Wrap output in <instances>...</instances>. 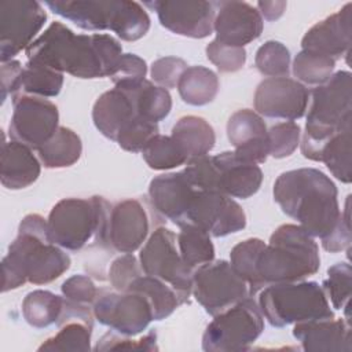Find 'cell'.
<instances>
[{
    "instance_id": "1",
    "label": "cell",
    "mask_w": 352,
    "mask_h": 352,
    "mask_svg": "<svg viewBox=\"0 0 352 352\" xmlns=\"http://www.w3.org/2000/svg\"><path fill=\"white\" fill-rule=\"evenodd\" d=\"M29 63L78 78L110 77L121 56V44L110 34H74L62 22H52L28 48Z\"/></svg>"
},
{
    "instance_id": "2",
    "label": "cell",
    "mask_w": 352,
    "mask_h": 352,
    "mask_svg": "<svg viewBox=\"0 0 352 352\" xmlns=\"http://www.w3.org/2000/svg\"><path fill=\"white\" fill-rule=\"evenodd\" d=\"M333 180L315 168L283 172L274 183V199L312 238H329L342 220Z\"/></svg>"
},
{
    "instance_id": "3",
    "label": "cell",
    "mask_w": 352,
    "mask_h": 352,
    "mask_svg": "<svg viewBox=\"0 0 352 352\" xmlns=\"http://www.w3.org/2000/svg\"><path fill=\"white\" fill-rule=\"evenodd\" d=\"M70 267V257L48 238L47 220L28 214L19 224L18 235L1 261L3 292L30 282L45 285L58 279Z\"/></svg>"
},
{
    "instance_id": "4",
    "label": "cell",
    "mask_w": 352,
    "mask_h": 352,
    "mask_svg": "<svg viewBox=\"0 0 352 352\" xmlns=\"http://www.w3.org/2000/svg\"><path fill=\"white\" fill-rule=\"evenodd\" d=\"M319 267L316 242L296 224L278 227L257 260V274L264 286L302 280L316 274Z\"/></svg>"
},
{
    "instance_id": "5",
    "label": "cell",
    "mask_w": 352,
    "mask_h": 352,
    "mask_svg": "<svg viewBox=\"0 0 352 352\" xmlns=\"http://www.w3.org/2000/svg\"><path fill=\"white\" fill-rule=\"evenodd\" d=\"M45 6L84 30H111L125 41H136L150 29V18L136 1L54 0Z\"/></svg>"
},
{
    "instance_id": "6",
    "label": "cell",
    "mask_w": 352,
    "mask_h": 352,
    "mask_svg": "<svg viewBox=\"0 0 352 352\" xmlns=\"http://www.w3.org/2000/svg\"><path fill=\"white\" fill-rule=\"evenodd\" d=\"M110 209L111 205L98 195L60 199L47 219L48 238L67 250H80L91 238L106 243Z\"/></svg>"
},
{
    "instance_id": "7",
    "label": "cell",
    "mask_w": 352,
    "mask_h": 352,
    "mask_svg": "<svg viewBox=\"0 0 352 352\" xmlns=\"http://www.w3.org/2000/svg\"><path fill=\"white\" fill-rule=\"evenodd\" d=\"M351 73L340 70L311 92L312 100L301 140V153L305 158L311 160L324 140L351 125Z\"/></svg>"
},
{
    "instance_id": "8",
    "label": "cell",
    "mask_w": 352,
    "mask_h": 352,
    "mask_svg": "<svg viewBox=\"0 0 352 352\" xmlns=\"http://www.w3.org/2000/svg\"><path fill=\"white\" fill-rule=\"evenodd\" d=\"M258 308L274 327L334 318L329 300L316 282L298 280L268 285L261 289Z\"/></svg>"
},
{
    "instance_id": "9",
    "label": "cell",
    "mask_w": 352,
    "mask_h": 352,
    "mask_svg": "<svg viewBox=\"0 0 352 352\" xmlns=\"http://www.w3.org/2000/svg\"><path fill=\"white\" fill-rule=\"evenodd\" d=\"M264 330V316L258 304L249 296L228 309L214 315L202 336V349L206 352H241Z\"/></svg>"
},
{
    "instance_id": "10",
    "label": "cell",
    "mask_w": 352,
    "mask_h": 352,
    "mask_svg": "<svg viewBox=\"0 0 352 352\" xmlns=\"http://www.w3.org/2000/svg\"><path fill=\"white\" fill-rule=\"evenodd\" d=\"M176 245L175 232L158 227L142 248L139 261L144 274L161 279L176 292L182 305L192 290V270L184 264Z\"/></svg>"
},
{
    "instance_id": "11",
    "label": "cell",
    "mask_w": 352,
    "mask_h": 352,
    "mask_svg": "<svg viewBox=\"0 0 352 352\" xmlns=\"http://www.w3.org/2000/svg\"><path fill=\"white\" fill-rule=\"evenodd\" d=\"M191 293L212 316L250 296L246 280L226 260H212L197 267L192 271Z\"/></svg>"
},
{
    "instance_id": "12",
    "label": "cell",
    "mask_w": 352,
    "mask_h": 352,
    "mask_svg": "<svg viewBox=\"0 0 352 352\" xmlns=\"http://www.w3.org/2000/svg\"><path fill=\"white\" fill-rule=\"evenodd\" d=\"M92 311L99 323L126 337L139 336L154 320L150 301L138 292H99Z\"/></svg>"
},
{
    "instance_id": "13",
    "label": "cell",
    "mask_w": 352,
    "mask_h": 352,
    "mask_svg": "<svg viewBox=\"0 0 352 352\" xmlns=\"http://www.w3.org/2000/svg\"><path fill=\"white\" fill-rule=\"evenodd\" d=\"M47 14L34 0L0 1V59L12 60L44 26Z\"/></svg>"
},
{
    "instance_id": "14",
    "label": "cell",
    "mask_w": 352,
    "mask_h": 352,
    "mask_svg": "<svg viewBox=\"0 0 352 352\" xmlns=\"http://www.w3.org/2000/svg\"><path fill=\"white\" fill-rule=\"evenodd\" d=\"M12 117L10 122V138L37 150L56 132L59 113L51 100L18 94L12 96Z\"/></svg>"
},
{
    "instance_id": "15",
    "label": "cell",
    "mask_w": 352,
    "mask_h": 352,
    "mask_svg": "<svg viewBox=\"0 0 352 352\" xmlns=\"http://www.w3.org/2000/svg\"><path fill=\"white\" fill-rule=\"evenodd\" d=\"M184 224L197 226L219 238L245 228L246 216L241 205L231 197L197 188Z\"/></svg>"
},
{
    "instance_id": "16",
    "label": "cell",
    "mask_w": 352,
    "mask_h": 352,
    "mask_svg": "<svg viewBox=\"0 0 352 352\" xmlns=\"http://www.w3.org/2000/svg\"><path fill=\"white\" fill-rule=\"evenodd\" d=\"M155 11L160 23L172 33L204 38L212 34L216 10L213 3L204 0H155L146 1Z\"/></svg>"
},
{
    "instance_id": "17",
    "label": "cell",
    "mask_w": 352,
    "mask_h": 352,
    "mask_svg": "<svg viewBox=\"0 0 352 352\" xmlns=\"http://www.w3.org/2000/svg\"><path fill=\"white\" fill-rule=\"evenodd\" d=\"M309 92L297 80L270 77L263 80L254 92L256 113L268 118L294 121L305 114Z\"/></svg>"
},
{
    "instance_id": "18",
    "label": "cell",
    "mask_w": 352,
    "mask_h": 352,
    "mask_svg": "<svg viewBox=\"0 0 352 352\" xmlns=\"http://www.w3.org/2000/svg\"><path fill=\"white\" fill-rule=\"evenodd\" d=\"M213 30L219 43L241 47L256 40L263 32V18L256 7L245 1H214Z\"/></svg>"
},
{
    "instance_id": "19",
    "label": "cell",
    "mask_w": 352,
    "mask_h": 352,
    "mask_svg": "<svg viewBox=\"0 0 352 352\" xmlns=\"http://www.w3.org/2000/svg\"><path fill=\"white\" fill-rule=\"evenodd\" d=\"M148 234V219L138 199H124L110 209L106 243L120 253L138 250Z\"/></svg>"
},
{
    "instance_id": "20",
    "label": "cell",
    "mask_w": 352,
    "mask_h": 352,
    "mask_svg": "<svg viewBox=\"0 0 352 352\" xmlns=\"http://www.w3.org/2000/svg\"><path fill=\"white\" fill-rule=\"evenodd\" d=\"M352 4L346 3L340 11L314 25L302 37V51L329 56L334 60L349 54Z\"/></svg>"
},
{
    "instance_id": "21",
    "label": "cell",
    "mask_w": 352,
    "mask_h": 352,
    "mask_svg": "<svg viewBox=\"0 0 352 352\" xmlns=\"http://www.w3.org/2000/svg\"><path fill=\"white\" fill-rule=\"evenodd\" d=\"M227 136L234 153L249 162L263 164L270 155L268 129L260 114L249 109L235 111L227 122Z\"/></svg>"
},
{
    "instance_id": "22",
    "label": "cell",
    "mask_w": 352,
    "mask_h": 352,
    "mask_svg": "<svg viewBox=\"0 0 352 352\" xmlns=\"http://www.w3.org/2000/svg\"><path fill=\"white\" fill-rule=\"evenodd\" d=\"M197 188L184 172L165 173L154 177L148 186L151 206L165 219L182 227Z\"/></svg>"
},
{
    "instance_id": "23",
    "label": "cell",
    "mask_w": 352,
    "mask_h": 352,
    "mask_svg": "<svg viewBox=\"0 0 352 352\" xmlns=\"http://www.w3.org/2000/svg\"><path fill=\"white\" fill-rule=\"evenodd\" d=\"M94 311L88 304H80L65 298L63 309L58 320V333L45 340L38 351H89L94 326Z\"/></svg>"
},
{
    "instance_id": "24",
    "label": "cell",
    "mask_w": 352,
    "mask_h": 352,
    "mask_svg": "<svg viewBox=\"0 0 352 352\" xmlns=\"http://www.w3.org/2000/svg\"><path fill=\"white\" fill-rule=\"evenodd\" d=\"M216 169L217 192L231 198H249L256 194L263 182L257 164L239 158L234 151H223L212 157Z\"/></svg>"
},
{
    "instance_id": "25",
    "label": "cell",
    "mask_w": 352,
    "mask_h": 352,
    "mask_svg": "<svg viewBox=\"0 0 352 352\" xmlns=\"http://www.w3.org/2000/svg\"><path fill=\"white\" fill-rule=\"evenodd\" d=\"M293 336L304 351L351 352V324L348 319H318L296 323Z\"/></svg>"
},
{
    "instance_id": "26",
    "label": "cell",
    "mask_w": 352,
    "mask_h": 352,
    "mask_svg": "<svg viewBox=\"0 0 352 352\" xmlns=\"http://www.w3.org/2000/svg\"><path fill=\"white\" fill-rule=\"evenodd\" d=\"M138 116L131 89L117 87L102 94L92 109V120L96 129L114 142L121 129Z\"/></svg>"
},
{
    "instance_id": "27",
    "label": "cell",
    "mask_w": 352,
    "mask_h": 352,
    "mask_svg": "<svg viewBox=\"0 0 352 352\" xmlns=\"http://www.w3.org/2000/svg\"><path fill=\"white\" fill-rule=\"evenodd\" d=\"M40 170V162L29 146L12 139L3 142L0 180L6 188L21 190L33 184Z\"/></svg>"
},
{
    "instance_id": "28",
    "label": "cell",
    "mask_w": 352,
    "mask_h": 352,
    "mask_svg": "<svg viewBox=\"0 0 352 352\" xmlns=\"http://www.w3.org/2000/svg\"><path fill=\"white\" fill-rule=\"evenodd\" d=\"M170 136L182 146L188 160L206 155L214 147L216 142L212 125L205 118L197 116L179 118L172 128Z\"/></svg>"
},
{
    "instance_id": "29",
    "label": "cell",
    "mask_w": 352,
    "mask_h": 352,
    "mask_svg": "<svg viewBox=\"0 0 352 352\" xmlns=\"http://www.w3.org/2000/svg\"><path fill=\"white\" fill-rule=\"evenodd\" d=\"M311 160L323 162L340 182L351 183V125L344 126L324 140Z\"/></svg>"
},
{
    "instance_id": "30",
    "label": "cell",
    "mask_w": 352,
    "mask_h": 352,
    "mask_svg": "<svg viewBox=\"0 0 352 352\" xmlns=\"http://www.w3.org/2000/svg\"><path fill=\"white\" fill-rule=\"evenodd\" d=\"M36 151L40 162L45 168H66L78 161L82 144L80 136L74 131L59 126L52 138L41 144Z\"/></svg>"
},
{
    "instance_id": "31",
    "label": "cell",
    "mask_w": 352,
    "mask_h": 352,
    "mask_svg": "<svg viewBox=\"0 0 352 352\" xmlns=\"http://www.w3.org/2000/svg\"><path fill=\"white\" fill-rule=\"evenodd\" d=\"M177 91L187 104H208L216 98L219 91L217 74L204 66H190L180 76Z\"/></svg>"
},
{
    "instance_id": "32",
    "label": "cell",
    "mask_w": 352,
    "mask_h": 352,
    "mask_svg": "<svg viewBox=\"0 0 352 352\" xmlns=\"http://www.w3.org/2000/svg\"><path fill=\"white\" fill-rule=\"evenodd\" d=\"M125 292L143 294L151 304L154 320L165 319L180 305L176 292L168 283L144 272L133 279Z\"/></svg>"
},
{
    "instance_id": "33",
    "label": "cell",
    "mask_w": 352,
    "mask_h": 352,
    "mask_svg": "<svg viewBox=\"0 0 352 352\" xmlns=\"http://www.w3.org/2000/svg\"><path fill=\"white\" fill-rule=\"evenodd\" d=\"M65 297L56 296L48 290H33L26 294L22 302V315L34 329H44L58 323Z\"/></svg>"
},
{
    "instance_id": "34",
    "label": "cell",
    "mask_w": 352,
    "mask_h": 352,
    "mask_svg": "<svg viewBox=\"0 0 352 352\" xmlns=\"http://www.w3.org/2000/svg\"><path fill=\"white\" fill-rule=\"evenodd\" d=\"M62 85L63 73L28 62L21 72L14 95L26 94L41 98H51L60 92Z\"/></svg>"
},
{
    "instance_id": "35",
    "label": "cell",
    "mask_w": 352,
    "mask_h": 352,
    "mask_svg": "<svg viewBox=\"0 0 352 352\" xmlns=\"http://www.w3.org/2000/svg\"><path fill=\"white\" fill-rule=\"evenodd\" d=\"M264 246V241L249 238L235 245L230 253V264L235 272L246 280L252 297L265 287L257 274V260Z\"/></svg>"
},
{
    "instance_id": "36",
    "label": "cell",
    "mask_w": 352,
    "mask_h": 352,
    "mask_svg": "<svg viewBox=\"0 0 352 352\" xmlns=\"http://www.w3.org/2000/svg\"><path fill=\"white\" fill-rule=\"evenodd\" d=\"M177 246L184 264L191 270L214 258V246L210 235L197 226L184 224L180 227Z\"/></svg>"
},
{
    "instance_id": "37",
    "label": "cell",
    "mask_w": 352,
    "mask_h": 352,
    "mask_svg": "<svg viewBox=\"0 0 352 352\" xmlns=\"http://www.w3.org/2000/svg\"><path fill=\"white\" fill-rule=\"evenodd\" d=\"M124 89H131L136 110L143 118L158 124V121L164 120L170 113L172 98L168 89L154 85L148 80H144L138 87Z\"/></svg>"
},
{
    "instance_id": "38",
    "label": "cell",
    "mask_w": 352,
    "mask_h": 352,
    "mask_svg": "<svg viewBox=\"0 0 352 352\" xmlns=\"http://www.w3.org/2000/svg\"><path fill=\"white\" fill-rule=\"evenodd\" d=\"M146 164L155 170H166L184 165L188 161L182 146L172 138L155 135L142 150Z\"/></svg>"
},
{
    "instance_id": "39",
    "label": "cell",
    "mask_w": 352,
    "mask_h": 352,
    "mask_svg": "<svg viewBox=\"0 0 352 352\" xmlns=\"http://www.w3.org/2000/svg\"><path fill=\"white\" fill-rule=\"evenodd\" d=\"M336 66V60L309 51H300L293 60L294 77L309 85H322L331 76Z\"/></svg>"
},
{
    "instance_id": "40",
    "label": "cell",
    "mask_w": 352,
    "mask_h": 352,
    "mask_svg": "<svg viewBox=\"0 0 352 352\" xmlns=\"http://www.w3.org/2000/svg\"><path fill=\"white\" fill-rule=\"evenodd\" d=\"M323 292L330 298L333 308L345 309L349 319V298L352 289V268L348 263H337L327 270V278L323 280Z\"/></svg>"
},
{
    "instance_id": "41",
    "label": "cell",
    "mask_w": 352,
    "mask_h": 352,
    "mask_svg": "<svg viewBox=\"0 0 352 352\" xmlns=\"http://www.w3.org/2000/svg\"><path fill=\"white\" fill-rule=\"evenodd\" d=\"M254 65L267 77H286L290 67V52L279 41H265L256 52Z\"/></svg>"
},
{
    "instance_id": "42",
    "label": "cell",
    "mask_w": 352,
    "mask_h": 352,
    "mask_svg": "<svg viewBox=\"0 0 352 352\" xmlns=\"http://www.w3.org/2000/svg\"><path fill=\"white\" fill-rule=\"evenodd\" d=\"M158 135V124L138 116L121 129L116 142L121 148L131 153H142L144 146Z\"/></svg>"
},
{
    "instance_id": "43",
    "label": "cell",
    "mask_w": 352,
    "mask_h": 352,
    "mask_svg": "<svg viewBox=\"0 0 352 352\" xmlns=\"http://www.w3.org/2000/svg\"><path fill=\"white\" fill-rule=\"evenodd\" d=\"M300 126L294 121H285L272 125L268 129L270 155L274 158L292 155L300 143Z\"/></svg>"
},
{
    "instance_id": "44",
    "label": "cell",
    "mask_w": 352,
    "mask_h": 352,
    "mask_svg": "<svg viewBox=\"0 0 352 352\" xmlns=\"http://www.w3.org/2000/svg\"><path fill=\"white\" fill-rule=\"evenodd\" d=\"M146 73L147 66L140 56L135 54H122L110 78L117 88H133L146 80Z\"/></svg>"
},
{
    "instance_id": "45",
    "label": "cell",
    "mask_w": 352,
    "mask_h": 352,
    "mask_svg": "<svg viewBox=\"0 0 352 352\" xmlns=\"http://www.w3.org/2000/svg\"><path fill=\"white\" fill-rule=\"evenodd\" d=\"M208 59L223 73H234L243 67L246 51L241 47H231L213 40L206 47Z\"/></svg>"
},
{
    "instance_id": "46",
    "label": "cell",
    "mask_w": 352,
    "mask_h": 352,
    "mask_svg": "<svg viewBox=\"0 0 352 352\" xmlns=\"http://www.w3.org/2000/svg\"><path fill=\"white\" fill-rule=\"evenodd\" d=\"M143 274L140 263L132 253L117 257L109 270V280L117 292H125L131 282Z\"/></svg>"
},
{
    "instance_id": "47",
    "label": "cell",
    "mask_w": 352,
    "mask_h": 352,
    "mask_svg": "<svg viewBox=\"0 0 352 352\" xmlns=\"http://www.w3.org/2000/svg\"><path fill=\"white\" fill-rule=\"evenodd\" d=\"M187 69L186 60L176 56H164L153 62L151 65V78L158 87L165 89L177 87L180 76Z\"/></svg>"
},
{
    "instance_id": "48",
    "label": "cell",
    "mask_w": 352,
    "mask_h": 352,
    "mask_svg": "<svg viewBox=\"0 0 352 352\" xmlns=\"http://www.w3.org/2000/svg\"><path fill=\"white\" fill-rule=\"evenodd\" d=\"M157 334L154 331L146 334L140 340H132V337H126L118 334L116 331L106 333L94 348L95 351H109V349H138V351H154L157 348Z\"/></svg>"
},
{
    "instance_id": "49",
    "label": "cell",
    "mask_w": 352,
    "mask_h": 352,
    "mask_svg": "<svg viewBox=\"0 0 352 352\" xmlns=\"http://www.w3.org/2000/svg\"><path fill=\"white\" fill-rule=\"evenodd\" d=\"M60 290L65 298L74 302H80V304H88V305L94 304L99 293V290L96 289L91 278L85 275H73L67 278L62 283Z\"/></svg>"
},
{
    "instance_id": "50",
    "label": "cell",
    "mask_w": 352,
    "mask_h": 352,
    "mask_svg": "<svg viewBox=\"0 0 352 352\" xmlns=\"http://www.w3.org/2000/svg\"><path fill=\"white\" fill-rule=\"evenodd\" d=\"M349 245H351V221H349V208L346 201V206L342 213V220L340 226L329 238L322 241V246L327 252L337 253L349 248Z\"/></svg>"
},
{
    "instance_id": "51",
    "label": "cell",
    "mask_w": 352,
    "mask_h": 352,
    "mask_svg": "<svg viewBox=\"0 0 352 352\" xmlns=\"http://www.w3.org/2000/svg\"><path fill=\"white\" fill-rule=\"evenodd\" d=\"M21 62L8 60L1 63V100L4 102L8 95H14L18 78L22 72Z\"/></svg>"
},
{
    "instance_id": "52",
    "label": "cell",
    "mask_w": 352,
    "mask_h": 352,
    "mask_svg": "<svg viewBox=\"0 0 352 352\" xmlns=\"http://www.w3.org/2000/svg\"><path fill=\"white\" fill-rule=\"evenodd\" d=\"M286 1H258L257 8L261 15V18H265L267 21H275L278 19L285 8H286Z\"/></svg>"
}]
</instances>
